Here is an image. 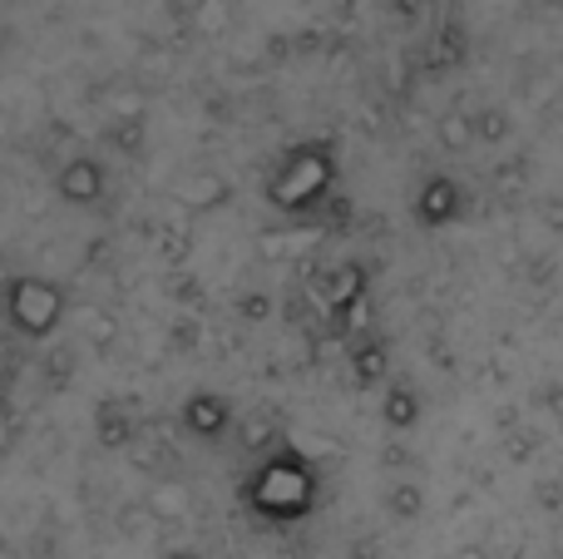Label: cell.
Masks as SVG:
<instances>
[{"label":"cell","mask_w":563,"mask_h":559,"mask_svg":"<svg viewBox=\"0 0 563 559\" xmlns=\"http://www.w3.org/2000/svg\"><path fill=\"white\" fill-rule=\"evenodd\" d=\"M321 501V475L297 446H277L243 481V505L267 525H301Z\"/></svg>","instance_id":"obj_1"},{"label":"cell","mask_w":563,"mask_h":559,"mask_svg":"<svg viewBox=\"0 0 563 559\" xmlns=\"http://www.w3.org/2000/svg\"><path fill=\"white\" fill-rule=\"evenodd\" d=\"M336 174H341L336 144H331V139H301V144H291L287 154L277 158V168L267 174L263 198L282 218H307L331 198Z\"/></svg>","instance_id":"obj_2"},{"label":"cell","mask_w":563,"mask_h":559,"mask_svg":"<svg viewBox=\"0 0 563 559\" xmlns=\"http://www.w3.org/2000/svg\"><path fill=\"white\" fill-rule=\"evenodd\" d=\"M0 307H5V322L15 337L45 342V337H55L59 322H65L69 293L59 283H49V277L15 273V277H5V287H0Z\"/></svg>","instance_id":"obj_3"},{"label":"cell","mask_w":563,"mask_h":559,"mask_svg":"<svg viewBox=\"0 0 563 559\" xmlns=\"http://www.w3.org/2000/svg\"><path fill=\"white\" fill-rule=\"evenodd\" d=\"M470 213V194L455 174H430L420 178L416 198H410V218L420 228H455Z\"/></svg>","instance_id":"obj_4"},{"label":"cell","mask_w":563,"mask_h":559,"mask_svg":"<svg viewBox=\"0 0 563 559\" xmlns=\"http://www.w3.org/2000/svg\"><path fill=\"white\" fill-rule=\"evenodd\" d=\"M104 188H109V174H104V164L99 158H65L59 164V174H55V198L59 204H69V208H95V204H104Z\"/></svg>","instance_id":"obj_5"},{"label":"cell","mask_w":563,"mask_h":559,"mask_svg":"<svg viewBox=\"0 0 563 559\" xmlns=\"http://www.w3.org/2000/svg\"><path fill=\"white\" fill-rule=\"evenodd\" d=\"M178 421H184V431L194 441H223L233 431V402L223 392H194L184 402V412H178Z\"/></svg>","instance_id":"obj_6"},{"label":"cell","mask_w":563,"mask_h":559,"mask_svg":"<svg viewBox=\"0 0 563 559\" xmlns=\"http://www.w3.org/2000/svg\"><path fill=\"white\" fill-rule=\"evenodd\" d=\"M317 297H321V307H327V317H331V313H341V307H351V303H361V297H371V277H366V267H361V263H341V267H331V273L317 283Z\"/></svg>","instance_id":"obj_7"},{"label":"cell","mask_w":563,"mask_h":559,"mask_svg":"<svg viewBox=\"0 0 563 559\" xmlns=\"http://www.w3.org/2000/svg\"><path fill=\"white\" fill-rule=\"evenodd\" d=\"M233 198V184L223 174H184L174 184V204L188 208V213H213Z\"/></svg>","instance_id":"obj_8"},{"label":"cell","mask_w":563,"mask_h":559,"mask_svg":"<svg viewBox=\"0 0 563 559\" xmlns=\"http://www.w3.org/2000/svg\"><path fill=\"white\" fill-rule=\"evenodd\" d=\"M95 436L104 451H124V446L134 441V416H129V406L104 396V402L95 406Z\"/></svg>","instance_id":"obj_9"},{"label":"cell","mask_w":563,"mask_h":559,"mask_svg":"<svg viewBox=\"0 0 563 559\" xmlns=\"http://www.w3.org/2000/svg\"><path fill=\"white\" fill-rule=\"evenodd\" d=\"M386 372H390V357H386V342L380 337H356L351 342V376H356L361 386H380L386 382Z\"/></svg>","instance_id":"obj_10"},{"label":"cell","mask_w":563,"mask_h":559,"mask_svg":"<svg viewBox=\"0 0 563 559\" xmlns=\"http://www.w3.org/2000/svg\"><path fill=\"white\" fill-rule=\"evenodd\" d=\"M420 412H426V406H420V392L416 386H390L386 396H380V421L390 426V431H416L420 426Z\"/></svg>","instance_id":"obj_11"},{"label":"cell","mask_w":563,"mask_h":559,"mask_svg":"<svg viewBox=\"0 0 563 559\" xmlns=\"http://www.w3.org/2000/svg\"><path fill=\"white\" fill-rule=\"evenodd\" d=\"M435 129H440V144L455 149V154L475 149V114H465V109H445Z\"/></svg>","instance_id":"obj_12"},{"label":"cell","mask_w":563,"mask_h":559,"mask_svg":"<svg viewBox=\"0 0 563 559\" xmlns=\"http://www.w3.org/2000/svg\"><path fill=\"white\" fill-rule=\"evenodd\" d=\"M509 134H515V124H509L505 109H479L475 114V144H505Z\"/></svg>","instance_id":"obj_13"},{"label":"cell","mask_w":563,"mask_h":559,"mask_svg":"<svg viewBox=\"0 0 563 559\" xmlns=\"http://www.w3.org/2000/svg\"><path fill=\"white\" fill-rule=\"evenodd\" d=\"M386 505H390V515H400V520H420V515H426V491H420L416 481H406L386 495Z\"/></svg>","instance_id":"obj_14"},{"label":"cell","mask_w":563,"mask_h":559,"mask_svg":"<svg viewBox=\"0 0 563 559\" xmlns=\"http://www.w3.org/2000/svg\"><path fill=\"white\" fill-rule=\"evenodd\" d=\"M238 317H243V322H267V317H273V297H267V293L238 297Z\"/></svg>","instance_id":"obj_15"},{"label":"cell","mask_w":563,"mask_h":559,"mask_svg":"<svg viewBox=\"0 0 563 559\" xmlns=\"http://www.w3.org/2000/svg\"><path fill=\"white\" fill-rule=\"evenodd\" d=\"M257 253H263L267 263H282V257L291 253V243H287V238H282V233H263V243H257Z\"/></svg>","instance_id":"obj_16"},{"label":"cell","mask_w":563,"mask_h":559,"mask_svg":"<svg viewBox=\"0 0 563 559\" xmlns=\"http://www.w3.org/2000/svg\"><path fill=\"white\" fill-rule=\"evenodd\" d=\"M164 559H208L203 550H194V545H178V550H168Z\"/></svg>","instance_id":"obj_17"},{"label":"cell","mask_w":563,"mask_h":559,"mask_svg":"<svg viewBox=\"0 0 563 559\" xmlns=\"http://www.w3.org/2000/svg\"><path fill=\"white\" fill-rule=\"evenodd\" d=\"M554 412L563 416V392H554Z\"/></svg>","instance_id":"obj_18"}]
</instances>
